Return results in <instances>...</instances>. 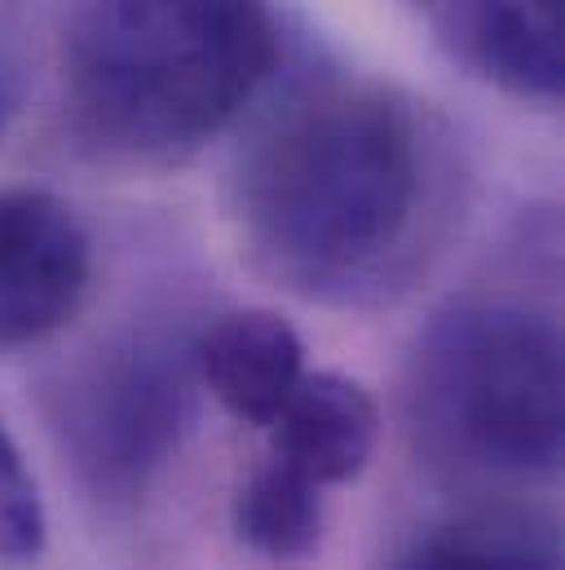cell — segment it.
I'll return each mask as SVG.
<instances>
[{
  "mask_svg": "<svg viewBox=\"0 0 565 570\" xmlns=\"http://www.w3.org/2000/svg\"><path fill=\"white\" fill-rule=\"evenodd\" d=\"M450 129L412 94L318 76L257 116L230 168L248 257L287 292L376 305L420 279L459 217Z\"/></svg>",
  "mask_w": 565,
  "mask_h": 570,
  "instance_id": "obj_1",
  "label": "cell"
},
{
  "mask_svg": "<svg viewBox=\"0 0 565 570\" xmlns=\"http://www.w3.org/2000/svg\"><path fill=\"white\" fill-rule=\"evenodd\" d=\"M53 80L89 146L168 164L226 134L279 62L270 0H62Z\"/></svg>",
  "mask_w": 565,
  "mask_h": 570,
  "instance_id": "obj_2",
  "label": "cell"
},
{
  "mask_svg": "<svg viewBox=\"0 0 565 570\" xmlns=\"http://www.w3.org/2000/svg\"><path fill=\"white\" fill-rule=\"evenodd\" d=\"M562 332L513 301L442 309L412 354V416L424 446L473 473L544 478L562 464Z\"/></svg>",
  "mask_w": 565,
  "mask_h": 570,
  "instance_id": "obj_3",
  "label": "cell"
},
{
  "mask_svg": "<svg viewBox=\"0 0 565 570\" xmlns=\"http://www.w3.org/2000/svg\"><path fill=\"white\" fill-rule=\"evenodd\" d=\"M195 345L138 336L111 350L71 390L67 438L107 491H138L168 460L186 421Z\"/></svg>",
  "mask_w": 565,
  "mask_h": 570,
  "instance_id": "obj_4",
  "label": "cell"
},
{
  "mask_svg": "<svg viewBox=\"0 0 565 570\" xmlns=\"http://www.w3.org/2000/svg\"><path fill=\"white\" fill-rule=\"evenodd\" d=\"M93 279V244L71 204L49 190H0V350H27L67 327Z\"/></svg>",
  "mask_w": 565,
  "mask_h": 570,
  "instance_id": "obj_5",
  "label": "cell"
},
{
  "mask_svg": "<svg viewBox=\"0 0 565 570\" xmlns=\"http://www.w3.org/2000/svg\"><path fill=\"white\" fill-rule=\"evenodd\" d=\"M433 45L482 85L557 107L562 67V0H412Z\"/></svg>",
  "mask_w": 565,
  "mask_h": 570,
  "instance_id": "obj_6",
  "label": "cell"
},
{
  "mask_svg": "<svg viewBox=\"0 0 565 570\" xmlns=\"http://www.w3.org/2000/svg\"><path fill=\"white\" fill-rule=\"evenodd\" d=\"M195 372L239 425L270 429L305 376V345L275 309H235L199 332Z\"/></svg>",
  "mask_w": 565,
  "mask_h": 570,
  "instance_id": "obj_7",
  "label": "cell"
},
{
  "mask_svg": "<svg viewBox=\"0 0 565 570\" xmlns=\"http://www.w3.org/2000/svg\"><path fill=\"white\" fill-rule=\"evenodd\" d=\"M270 455L314 478L323 491L354 482L371 451L380 416L371 394L340 372H305L270 421Z\"/></svg>",
  "mask_w": 565,
  "mask_h": 570,
  "instance_id": "obj_8",
  "label": "cell"
},
{
  "mask_svg": "<svg viewBox=\"0 0 565 570\" xmlns=\"http://www.w3.org/2000/svg\"><path fill=\"white\" fill-rule=\"evenodd\" d=\"M323 487L305 478L300 469L282 464L279 455H266L235 495V531L239 540L275 562H305L323 540Z\"/></svg>",
  "mask_w": 565,
  "mask_h": 570,
  "instance_id": "obj_9",
  "label": "cell"
},
{
  "mask_svg": "<svg viewBox=\"0 0 565 570\" xmlns=\"http://www.w3.org/2000/svg\"><path fill=\"white\" fill-rule=\"evenodd\" d=\"M389 570H562L548 535L513 518H450L420 531Z\"/></svg>",
  "mask_w": 565,
  "mask_h": 570,
  "instance_id": "obj_10",
  "label": "cell"
},
{
  "mask_svg": "<svg viewBox=\"0 0 565 570\" xmlns=\"http://www.w3.org/2000/svg\"><path fill=\"white\" fill-rule=\"evenodd\" d=\"M49 540L44 500L18 442L0 425V562H36Z\"/></svg>",
  "mask_w": 565,
  "mask_h": 570,
  "instance_id": "obj_11",
  "label": "cell"
},
{
  "mask_svg": "<svg viewBox=\"0 0 565 570\" xmlns=\"http://www.w3.org/2000/svg\"><path fill=\"white\" fill-rule=\"evenodd\" d=\"M4 120H9V98H4V89H0V134H4Z\"/></svg>",
  "mask_w": 565,
  "mask_h": 570,
  "instance_id": "obj_12",
  "label": "cell"
}]
</instances>
